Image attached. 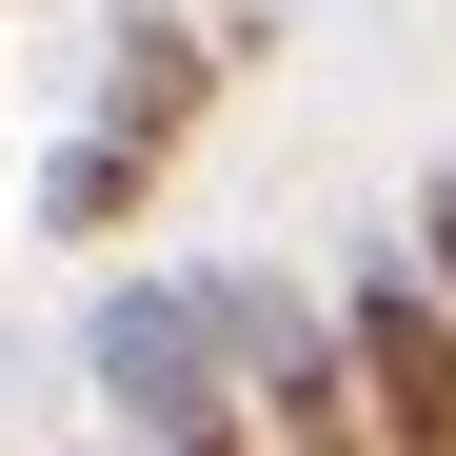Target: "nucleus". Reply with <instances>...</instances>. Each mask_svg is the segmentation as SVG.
Here are the masks:
<instances>
[{"mask_svg":"<svg viewBox=\"0 0 456 456\" xmlns=\"http://www.w3.org/2000/svg\"><path fill=\"white\" fill-rule=\"evenodd\" d=\"M100 397L139 417V456H199V436H239V357H218V318L179 278H119L100 297Z\"/></svg>","mask_w":456,"mask_h":456,"instance_id":"f257e3e1","label":"nucleus"},{"mask_svg":"<svg viewBox=\"0 0 456 456\" xmlns=\"http://www.w3.org/2000/svg\"><path fill=\"white\" fill-rule=\"evenodd\" d=\"M338 357H357V417H377V456H456V318L417 278H377L357 318H338Z\"/></svg>","mask_w":456,"mask_h":456,"instance_id":"f03ea898","label":"nucleus"},{"mask_svg":"<svg viewBox=\"0 0 456 456\" xmlns=\"http://www.w3.org/2000/svg\"><path fill=\"white\" fill-rule=\"evenodd\" d=\"M179 119H199V40H179V20H139V40H119V119H100V139H139V159H159Z\"/></svg>","mask_w":456,"mask_h":456,"instance_id":"7ed1b4c3","label":"nucleus"},{"mask_svg":"<svg viewBox=\"0 0 456 456\" xmlns=\"http://www.w3.org/2000/svg\"><path fill=\"white\" fill-rule=\"evenodd\" d=\"M139 179H159L139 139H80V159L40 179V218H60V239H119V218H139Z\"/></svg>","mask_w":456,"mask_h":456,"instance_id":"20e7f679","label":"nucleus"},{"mask_svg":"<svg viewBox=\"0 0 456 456\" xmlns=\"http://www.w3.org/2000/svg\"><path fill=\"white\" fill-rule=\"evenodd\" d=\"M417 258H436V278H417V297H436V318H456V179H436V199H417Z\"/></svg>","mask_w":456,"mask_h":456,"instance_id":"39448f33","label":"nucleus"},{"mask_svg":"<svg viewBox=\"0 0 456 456\" xmlns=\"http://www.w3.org/2000/svg\"><path fill=\"white\" fill-rule=\"evenodd\" d=\"M199 456H258V436H199Z\"/></svg>","mask_w":456,"mask_h":456,"instance_id":"423d86ee","label":"nucleus"}]
</instances>
